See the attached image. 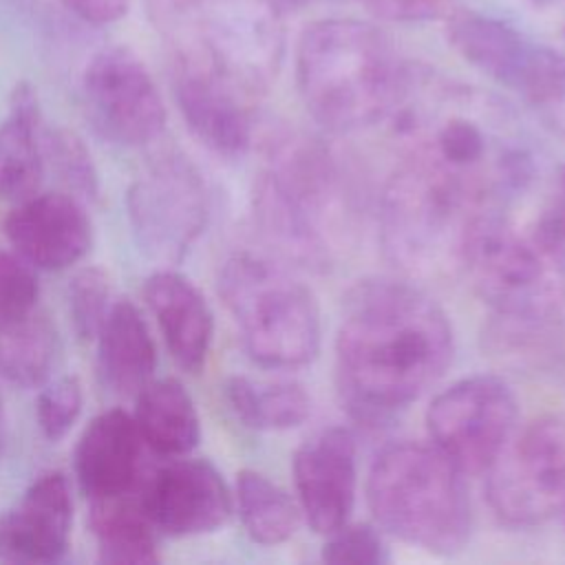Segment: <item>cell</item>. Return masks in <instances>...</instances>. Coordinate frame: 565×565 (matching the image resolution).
I'll list each match as a JSON object with an SVG mask.
<instances>
[{
  "mask_svg": "<svg viewBox=\"0 0 565 565\" xmlns=\"http://www.w3.org/2000/svg\"><path fill=\"white\" fill-rule=\"evenodd\" d=\"M234 503L245 532L260 545H280L289 541L302 521L298 501L267 475L256 470H241L236 475Z\"/></svg>",
  "mask_w": 565,
  "mask_h": 565,
  "instance_id": "83f0119b",
  "label": "cell"
},
{
  "mask_svg": "<svg viewBox=\"0 0 565 565\" xmlns=\"http://www.w3.org/2000/svg\"><path fill=\"white\" fill-rule=\"evenodd\" d=\"M561 183H563V190H565V168H563V172H561Z\"/></svg>",
  "mask_w": 565,
  "mask_h": 565,
  "instance_id": "f35d334b",
  "label": "cell"
},
{
  "mask_svg": "<svg viewBox=\"0 0 565 565\" xmlns=\"http://www.w3.org/2000/svg\"><path fill=\"white\" fill-rule=\"evenodd\" d=\"M291 470L298 508L313 532L327 536L349 523L358 494V439L351 428L329 426L302 441Z\"/></svg>",
  "mask_w": 565,
  "mask_h": 565,
  "instance_id": "2e32d148",
  "label": "cell"
},
{
  "mask_svg": "<svg viewBox=\"0 0 565 565\" xmlns=\"http://www.w3.org/2000/svg\"><path fill=\"white\" fill-rule=\"evenodd\" d=\"M225 402L234 417L254 430H289L311 413V397L294 380H254L234 375L225 382Z\"/></svg>",
  "mask_w": 565,
  "mask_h": 565,
  "instance_id": "484cf974",
  "label": "cell"
},
{
  "mask_svg": "<svg viewBox=\"0 0 565 565\" xmlns=\"http://www.w3.org/2000/svg\"><path fill=\"white\" fill-rule=\"evenodd\" d=\"M108 276L99 267L79 269L68 282V316L79 340H95L110 311Z\"/></svg>",
  "mask_w": 565,
  "mask_h": 565,
  "instance_id": "f546056e",
  "label": "cell"
},
{
  "mask_svg": "<svg viewBox=\"0 0 565 565\" xmlns=\"http://www.w3.org/2000/svg\"><path fill=\"white\" fill-rule=\"evenodd\" d=\"M216 287L247 355L258 366L298 369L318 355L322 342L318 302L285 267L241 252L223 263Z\"/></svg>",
  "mask_w": 565,
  "mask_h": 565,
  "instance_id": "ba28073f",
  "label": "cell"
},
{
  "mask_svg": "<svg viewBox=\"0 0 565 565\" xmlns=\"http://www.w3.org/2000/svg\"><path fill=\"white\" fill-rule=\"evenodd\" d=\"M388 119L408 159L450 179L481 210H503L536 174L530 135L503 99L426 66H406Z\"/></svg>",
  "mask_w": 565,
  "mask_h": 565,
  "instance_id": "6da1fadb",
  "label": "cell"
},
{
  "mask_svg": "<svg viewBox=\"0 0 565 565\" xmlns=\"http://www.w3.org/2000/svg\"><path fill=\"white\" fill-rule=\"evenodd\" d=\"M527 236L543 260L556 274H565V201L545 207Z\"/></svg>",
  "mask_w": 565,
  "mask_h": 565,
  "instance_id": "836d02e7",
  "label": "cell"
},
{
  "mask_svg": "<svg viewBox=\"0 0 565 565\" xmlns=\"http://www.w3.org/2000/svg\"><path fill=\"white\" fill-rule=\"evenodd\" d=\"M68 13L79 18L93 26H106L121 20L128 9L130 0H60Z\"/></svg>",
  "mask_w": 565,
  "mask_h": 565,
  "instance_id": "d590c367",
  "label": "cell"
},
{
  "mask_svg": "<svg viewBox=\"0 0 565 565\" xmlns=\"http://www.w3.org/2000/svg\"><path fill=\"white\" fill-rule=\"evenodd\" d=\"M79 201H97L99 174L84 141L64 128H44V163Z\"/></svg>",
  "mask_w": 565,
  "mask_h": 565,
  "instance_id": "f1b7e54d",
  "label": "cell"
},
{
  "mask_svg": "<svg viewBox=\"0 0 565 565\" xmlns=\"http://www.w3.org/2000/svg\"><path fill=\"white\" fill-rule=\"evenodd\" d=\"M461 271L508 327L541 324L556 307V271L530 236L503 216V210L475 214L463 243Z\"/></svg>",
  "mask_w": 565,
  "mask_h": 565,
  "instance_id": "30bf717a",
  "label": "cell"
},
{
  "mask_svg": "<svg viewBox=\"0 0 565 565\" xmlns=\"http://www.w3.org/2000/svg\"><path fill=\"white\" fill-rule=\"evenodd\" d=\"M4 234L20 258L44 271L75 265L93 243L84 201L68 192H35L20 201L4 218Z\"/></svg>",
  "mask_w": 565,
  "mask_h": 565,
  "instance_id": "e0dca14e",
  "label": "cell"
},
{
  "mask_svg": "<svg viewBox=\"0 0 565 565\" xmlns=\"http://www.w3.org/2000/svg\"><path fill=\"white\" fill-rule=\"evenodd\" d=\"M271 2L282 13V11H289V9H300V7H305V4H309L313 0H271Z\"/></svg>",
  "mask_w": 565,
  "mask_h": 565,
  "instance_id": "8d00e7d4",
  "label": "cell"
},
{
  "mask_svg": "<svg viewBox=\"0 0 565 565\" xmlns=\"http://www.w3.org/2000/svg\"><path fill=\"white\" fill-rule=\"evenodd\" d=\"M139 501L166 536H199L225 525L234 499L221 472L205 459L174 457L141 481Z\"/></svg>",
  "mask_w": 565,
  "mask_h": 565,
  "instance_id": "9a60e30c",
  "label": "cell"
},
{
  "mask_svg": "<svg viewBox=\"0 0 565 565\" xmlns=\"http://www.w3.org/2000/svg\"><path fill=\"white\" fill-rule=\"evenodd\" d=\"M135 397L132 417L150 452L174 459L196 448L201 439L199 413L192 395L179 380H150Z\"/></svg>",
  "mask_w": 565,
  "mask_h": 565,
  "instance_id": "cb8c5ba5",
  "label": "cell"
},
{
  "mask_svg": "<svg viewBox=\"0 0 565 565\" xmlns=\"http://www.w3.org/2000/svg\"><path fill=\"white\" fill-rule=\"evenodd\" d=\"M143 298L159 322L172 360L183 371L199 373L214 338V316L203 291L181 271L159 269L148 276Z\"/></svg>",
  "mask_w": 565,
  "mask_h": 565,
  "instance_id": "44dd1931",
  "label": "cell"
},
{
  "mask_svg": "<svg viewBox=\"0 0 565 565\" xmlns=\"http://www.w3.org/2000/svg\"><path fill=\"white\" fill-rule=\"evenodd\" d=\"M452 353V327L422 287L362 280L344 298L335 333L338 393L355 419L380 426L419 399Z\"/></svg>",
  "mask_w": 565,
  "mask_h": 565,
  "instance_id": "7a4b0ae2",
  "label": "cell"
},
{
  "mask_svg": "<svg viewBox=\"0 0 565 565\" xmlns=\"http://www.w3.org/2000/svg\"><path fill=\"white\" fill-rule=\"evenodd\" d=\"M364 9L384 22H426L444 15L450 0H360Z\"/></svg>",
  "mask_w": 565,
  "mask_h": 565,
  "instance_id": "e575fe53",
  "label": "cell"
},
{
  "mask_svg": "<svg viewBox=\"0 0 565 565\" xmlns=\"http://www.w3.org/2000/svg\"><path fill=\"white\" fill-rule=\"evenodd\" d=\"M143 450L146 444L130 413L110 408L93 417L73 455L82 492L90 501L135 492L141 486Z\"/></svg>",
  "mask_w": 565,
  "mask_h": 565,
  "instance_id": "ffe728a7",
  "label": "cell"
},
{
  "mask_svg": "<svg viewBox=\"0 0 565 565\" xmlns=\"http://www.w3.org/2000/svg\"><path fill=\"white\" fill-rule=\"evenodd\" d=\"M452 49L492 82L514 93L534 119L565 139V55L514 24L472 9L448 20Z\"/></svg>",
  "mask_w": 565,
  "mask_h": 565,
  "instance_id": "9c48e42d",
  "label": "cell"
},
{
  "mask_svg": "<svg viewBox=\"0 0 565 565\" xmlns=\"http://www.w3.org/2000/svg\"><path fill=\"white\" fill-rule=\"evenodd\" d=\"M366 503L380 530L430 554H455L470 539L463 472L433 444L386 446L369 470Z\"/></svg>",
  "mask_w": 565,
  "mask_h": 565,
  "instance_id": "8992f818",
  "label": "cell"
},
{
  "mask_svg": "<svg viewBox=\"0 0 565 565\" xmlns=\"http://www.w3.org/2000/svg\"><path fill=\"white\" fill-rule=\"evenodd\" d=\"M73 499L64 472L40 475L0 521V558L9 563L51 565L66 556L71 543Z\"/></svg>",
  "mask_w": 565,
  "mask_h": 565,
  "instance_id": "ac0fdd59",
  "label": "cell"
},
{
  "mask_svg": "<svg viewBox=\"0 0 565 565\" xmlns=\"http://www.w3.org/2000/svg\"><path fill=\"white\" fill-rule=\"evenodd\" d=\"M2 444H4V417H2V399H0V452H2Z\"/></svg>",
  "mask_w": 565,
  "mask_h": 565,
  "instance_id": "74e56055",
  "label": "cell"
},
{
  "mask_svg": "<svg viewBox=\"0 0 565 565\" xmlns=\"http://www.w3.org/2000/svg\"><path fill=\"white\" fill-rule=\"evenodd\" d=\"M322 561L333 565H382L388 561V547L377 525L344 523L327 534Z\"/></svg>",
  "mask_w": 565,
  "mask_h": 565,
  "instance_id": "1f68e13d",
  "label": "cell"
},
{
  "mask_svg": "<svg viewBox=\"0 0 565 565\" xmlns=\"http://www.w3.org/2000/svg\"><path fill=\"white\" fill-rule=\"evenodd\" d=\"M486 494L510 527H536L565 514V413L514 430L486 470Z\"/></svg>",
  "mask_w": 565,
  "mask_h": 565,
  "instance_id": "8fae6325",
  "label": "cell"
},
{
  "mask_svg": "<svg viewBox=\"0 0 565 565\" xmlns=\"http://www.w3.org/2000/svg\"><path fill=\"white\" fill-rule=\"evenodd\" d=\"M44 177V126L31 84H18L0 124V199L20 203Z\"/></svg>",
  "mask_w": 565,
  "mask_h": 565,
  "instance_id": "603a6c76",
  "label": "cell"
},
{
  "mask_svg": "<svg viewBox=\"0 0 565 565\" xmlns=\"http://www.w3.org/2000/svg\"><path fill=\"white\" fill-rule=\"evenodd\" d=\"M38 294L35 267L18 254L0 252V322L33 311Z\"/></svg>",
  "mask_w": 565,
  "mask_h": 565,
  "instance_id": "d6a6232c",
  "label": "cell"
},
{
  "mask_svg": "<svg viewBox=\"0 0 565 565\" xmlns=\"http://www.w3.org/2000/svg\"><path fill=\"white\" fill-rule=\"evenodd\" d=\"M84 393L82 384L73 375H64L46 384L35 402V422L44 439L60 441L73 428L82 413Z\"/></svg>",
  "mask_w": 565,
  "mask_h": 565,
  "instance_id": "4dcf8cb0",
  "label": "cell"
},
{
  "mask_svg": "<svg viewBox=\"0 0 565 565\" xmlns=\"http://www.w3.org/2000/svg\"><path fill=\"white\" fill-rule=\"evenodd\" d=\"M254 214L287 260L327 267L353 238L358 207L344 168L320 139L276 128L265 137Z\"/></svg>",
  "mask_w": 565,
  "mask_h": 565,
  "instance_id": "3957f363",
  "label": "cell"
},
{
  "mask_svg": "<svg viewBox=\"0 0 565 565\" xmlns=\"http://www.w3.org/2000/svg\"><path fill=\"white\" fill-rule=\"evenodd\" d=\"M519 406L505 380L461 377L437 393L426 411L430 441L463 475L486 472L516 430Z\"/></svg>",
  "mask_w": 565,
  "mask_h": 565,
  "instance_id": "7c38bea8",
  "label": "cell"
},
{
  "mask_svg": "<svg viewBox=\"0 0 565 565\" xmlns=\"http://www.w3.org/2000/svg\"><path fill=\"white\" fill-rule=\"evenodd\" d=\"M97 371L102 384L117 395H137L154 375L157 344L128 298L113 302L97 333Z\"/></svg>",
  "mask_w": 565,
  "mask_h": 565,
  "instance_id": "7402d4cb",
  "label": "cell"
},
{
  "mask_svg": "<svg viewBox=\"0 0 565 565\" xmlns=\"http://www.w3.org/2000/svg\"><path fill=\"white\" fill-rule=\"evenodd\" d=\"M172 90L190 132L225 159L243 157L256 132L254 99L210 73L170 66Z\"/></svg>",
  "mask_w": 565,
  "mask_h": 565,
  "instance_id": "d6986e66",
  "label": "cell"
},
{
  "mask_svg": "<svg viewBox=\"0 0 565 565\" xmlns=\"http://www.w3.org/2000/svg\"><path fill=\"white\" fill-rule=\"evenodd\" d=\"M126 207L139 247L174 263L205 230L210 196L196 166L179 152H166L130 183Z\"/></svg>",
  "mask_w": 565,
  "mask_h": 565,
  "instance_id": "4fadbf2b",
  "label": "cell"
},
{
  "mask_svg": "<svg viewBox=\"0 0 565 565\" xmlns=\"http://www.w3.org/2000/svg\"><path fill=\"white\" fill-rule=\"evenodd\" d=\"M563 516H565V514H563Z\"/></svg>",
  "mask_w": 565,
  "mask_h": 565,
  "instance_id": "ab89813d",
  "label": "cell"
},
{
  "mask_svg": "<svg viewBox=\"0 0 565 565\" xmlns=\"http://www.w3.org/2000/svg\"><path fill=\"white\" fill-rule=\"evenodd\" d=\"M170 51V66L216 75L254 102L276 77L285 51L271 0H146Z\"/></svg>",
  "mask_w": 565,
  "mask_h": 565,
  "instance_id": "5b68a950",
  "label": "cell"
},
{
  "mask_svg": "<svg viewBox=\"0 0 565 565\" xmlns=\"http://www.w3.org/2000/svg\"><path fill=\"white\" fill-rule=\"evenodd\" d=\"M481 212L450 179L404 157L380 194V238L388 260L411 280L461 271L468 227Z\"/></svg>",
  "mask_w": 565,
  "mask_h": 565,
  "instance_id": "52a82bcc",
  "label": "cell"
},
{
  "mask_svg": "<svg viewBox=\"0 0 565 565\" xmlns=\"http://www.w3.org/2000/svg\"><path fill=\"white\" fill-rule=\"evenodd\" d=\"M57 333L38 309L0 322V375L20 388L44 384L53 371Z\"/></svg>",
  "mask_w": 565,
  "mask_h": 565,
  "instance_id": "4316f807",
  "label": "cell"
},
{
  "mask_svg": "<svg viewBox=\"0 0 565 565\" xmlns=\"http://www.w3.org/2000/svg\"><path fill=\"white\" fill-rule=\"evenodd\" d=\"M82 99L93 128L108 141L137 148L168 121L163 97L143 60L126 46L97 51L82 75Z\"/></svg>",
  "mask_w": 565,
  "mask_h": 565,
  "instance_id": "5bb4252c",
  "label": "cell"
},
{
  "mask_svg": "<svg viewBox=\"0 0 565 565\" xmlns=\"http://www.w3.org/2000/svg\"><path fill=\"white\" fill-rule=\"evenodd\" d=\"M406 66L384 31L355 18L309 24L296 49L300 99L324 130L338 135L388 117Z\"/></svg>",
  "mask_w": 565,
  "mask_h": 565,
  "instance_id": "277c9868",
  "label": "cell"
},
{
  "mask_svg": "<svg viewBox=\"0 0 565 565\" xmlns=\"http://www.w3.org/2000/svg\"><path fill=\"white\" fill-rule=\"evenodd\" d=\"M137 490L90 501L88 525L102 563L150 565L159 561V532L143 512Z\"/></svg>",
  "mask_w": 565,
  "mask_h": 565,
  "instance_id": "d4e9b609",
  "label": "cell"
}]
</instances>
